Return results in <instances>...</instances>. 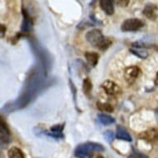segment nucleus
Masks as SVG:
<instances>
[{
	"mask_svg": "<svg viewBox=\"0 0 158 158\" xmlns=\"http://www.w3.org/2000/svg\"><path fill=\"white\" fill-rule=\"evenodd\" d=\"M129 52L133 54L136 56L139 57L141 59H146L148 56V53L144 50H142L141 48H130Z\"/></svg>",
	"mask_w": 158,
	"mask_h": 158,
	"instance_id": "16",
	"label": "nucleus"
},
{
	"mask_svg": "<svg viewBox=\"0 0 158 158\" xmlns=\"http://www.w3.org/2000/svg\"><path fill=\"white\" fill-rule=\"evenodd\" d=\"M101 87L108 95H118L122 93V89L119 85H118L116 83H114L112 81H105L101 85Z\"/></svg>",
	"mask_w": 158,
	"mask_h": 158,
	"instance_id": "5",
	"label": "nucleus"
},
{
	"mask_svg": "<svg viewBox=\"0 0 158 158\" xmlns=\"http://www.w3.org/2000/svg\"><path fill=\"white\" fill-rule=\"evenodd\" d=\"M130 0H116V3L121 8H126L129 4Z\"/></svg>",
	"mask_w": 158,
	"mask_h": 158,
	"instance_id": "21",
	"label": "nucleus"
},
{
	"mask_svg": "<svg viewBox=\"0 0 158 158\" xmlns=\"http://www.w3.org/2000/svg\"><path fill=\"white\" fill-rule=\"evenodd\" d=\"M0 134H1V144H2V146L8 145L11 141L10 132H9L5 123L3 121V119H1Z\"/></svg>",
	"mask_w": 158,
	"mask_h": 158,
	"instance_id": "9",
	"label": "nucleus"
},
{
	"mask_svg": "<svg viewBox=\"0 0 158 158\" xmlns=\"http://www.w3.org/2000/svg\"><path fill=\"white\" fill-rule=\"evenodd\" d=\"M155 85H158V72L156 73V79H155Z\"/></svg>",
	"mask_w": 158,
	"mask_h": 158,
	"instance_id": "24",
	"label": "nucleus"
},
{
	"mask_svg": "<svg viewBox=\"0 0 158 158\" xmlns=\"http://www.w3.org/2000/svg\"><path fill=\"white\" fill-rule=\"evenodd\" d=\"M92 90V82L89 78L85 79L83 81V91L86 95L89 96Z\"/></svg>",
	"mask_w": 158,
	"mask_h": 158,
	"instance_id": "18",
	"label": "nucleus"
},
{
	"mask_svg": "<svg viewBox=\"0 0 158 158\" xmlns=\"http://www.w3.org/2000/svg\"><path fill=\"white\" fill-rule=\"evenodd\" d=\"M104 148L101 144L93 142L80 144L75 150V156L77 158H92L94 152H103Z\"/></svg>",
	"mask_w": 158,
	"mask_h": 158,
	"instance_id": "2",
	"label": "nucleus"
},
{
	"mask_svg": "<svg viewBox=\"0 0 158 158\" xmlns=\"http://www.w3.org/2000/svg\"><path fill=\"white\" fill-rule=\"evenodd\" d=\"M104 137H105V139H106L107 142L109 143H113L114 140V137H115L114 133L113 132V131H111V130H107V131H105L104 133Z\"/></svg>",
	"mask_w": 158,
	"mask_h": 158,
	"instance_id": "19",
	"label": "nucleus"
},
{
	"mask_svg": "<svg viewBox=\"0 0 158 158\" xmlns=\"http://www.w3.org/2000/svg\"><path fill=\"white\" fill-rule=\"evenodd\" d=\"M64 127H65V123L63 124H56L52 126L50 130L48 131H46L44 132L45 134L49 136V137H52L53 138H56V139H61L64 137V135H63V129H64Z\"/></svg>",
	"mask_w": 158,
	"mask_h": 158,
	"instance_id": "7",
	"label": "nucleus"
},
{
	"mask_svg": "<svg viewBox=\"0 0 158 158\" xmlns=\"http://www.w3.org/2000/svg\"><path fill=\"white\" fill-rule=\"evenodd\" d=\"M23 26H22V29L24 31H28L31 30V18L29 16L28 13L27 12V10H23Z\"/></svg>",
	"mask_w": 158,
	"mask_h": 158,
	"instance_id": "14",
	"label": "nucleus"
},
{
	"mask_svg": "<svg viewBox=\"0 0 158 158\" xmlns=\"http://www.w3.org/2000/svg\"><path fill=\"white\" fill-rule=\"evenodd\" d=\"M85 38L89 44L101 51H104L109 48L112 43L109 39L103 35L99 29H92L88 31L85 35Z\"/></svg>",
	"mask_w": 158,
	"mask_h": 158,
	"instance_id": "1",
	"label": "nucleus"
},
{
	"mask_svg": "<svg viewBox=\"0 0 158 158\" xmlns=\"http://www.w3.org/2000/svg\"><path fill=\"white\" fill-rule=\"evenodd\" d=\"M98 119L103 125H111L115 123V119L114 117L106 114H98Z\"/></svg>",
	"mask_w": 158,
	"mask_h": 158,
	"instance_id": "13",
	"label": "nucleus"
},
{
	"mask_svg": "<svg viewBox=\"0 0 158 158\" xmlns=\"http://www.w3.org/2000/svg\"><path fill=\"white\" fill-rule=\"evenodd\" d=\"M96 158H104V156H101V155H98V156H97V157Z\"/></svg>",
	"mask_w": 158,
	"mask_h": 158,
	"instance_id": "25",
	"label": "nucleus"
},
{
	"mask_svg": "<svg viewBox=\"0 0 158 158\" xmlns=\"http://www.w3.org/2000/svg\"><path fill=\"white\" fill-rule=\"evenodd\" d=\"M8 158H26L23 152L20 148L13 147L8 150Z\"/></svg>",
	"mask_w": 158,
	"mask_h": 158,
	"instance_id": "15",
	"label": "nucleus"
},
{
	"mask_svg": "<svg viewBox=\"0 0 158 158\" xmlns=\"http://www.w3.org/2000/svg\"><path fill=\"white\" fill-rule=\"evenodd\" d=\"M128 158H149L147 155L143 154V153L138 152V151L135 150L134 148L132 149V152L131 155L128 156Z\"/></svg>",
	"mask_w": 158,
	"mask_h": 158,
	"instance_id": "20",
	"label": "nucleus"
},
{
	"mask_svg": "<svg viewBox=\"0 0 158 158\" xmlns=\"http://www.w3.org/2000/svg\"><path fill=\"white\" fill-rule=\"evenodd\" d=\"M6 31V28H5V27L3 26V25H2L1 26V36L3 37V35H4V32H5Z\"/></svg>",
	"mask_w": 158,
	"mask_h": 158,
	"instance_id": "22",
	"label": "nucleus"
},
{
	"mask_svg": "<svg viewBox=\"0 0 158 158\" xmlns=\"http://www.w3.org/2000/svg\"><path fill=\"white\" fill-rule=\"evenodd\" d=\"M116 137L118 139L126 142H132V138L127 130L121 125H118L116 128Z\"/></svg>",
	"mask_w": 158,
	"mask_h": 158,
	"instance_id": "10",
	"label": "nucleus"
},
{
	"mask_svg": "<svg viewBox=\"0 0 158 158\" xmlns=\"http://www.w3.org/2000/svg\"><path fill=\"white\" fill-rule=\"evenodd\" d=\"M138 137L141 140L146 141L148 143H152L158 140V128H150V129L147 130L145 132H141L140 134L138 135Z\"/></svg>",
	"mask_w": 158,
	"mask_h": 158,
	"instance_id": "6",
	"label": "nucleus"
},
{
	"mask_svg": "<svg viewBox=\"0 0 158 158\" xmlns=\"http://www.w3.org/2000/svg\"><path fill=\"white\" fill-rule=\"evenodd\" d=\"M144 26L143 23L141 19L138 18H128L126 19L121 25V30L123 31H136L141 29Z\"/></svg>",
	"mask_w": 158,
	"mask_h": 158,
	"instance_id": "3",
	"label": "nucleus"
},
{
	"mask_svg": "<svg viewBox=\"0 0 158 158\" xmlns=\"http://www.w3.org/2000/svg\"><path fill=\"white\" fill-rule=\"evenodd\" d=\"M97 108L98 110L101 112H106V113H112L114 111V107L111 104L108 103H101V102H97Z\"/></svg>",
	"mask_w": 158,
	"mask_h": 158,
	"instance_id": "17",
	"label": "nucleus"
},
{
	"mask_svg": "<svg viewBox=\"0 0 158 158\" xmlns=\"http://www.w3.org/2000/svg\"><path fill=\"white\" fill-rule=\"evenodd\" d=\"M85 57L87 62L91 65L94 67L98 61V55L96 52H87L85 53Z\"/></svg>",
	"mask_w": 158,
	"mask_h": 158,
	"instance_id": "12",
	"label": "nucleus"
},
{
	"mask_svg": "<svg viewBox=\"0 0 158 158\" xmlns=\"http://www.w3.org/2000/svg\"><path fill=\"white\" fill-rule=\"evenodd\" d=\"M155 115H156V122H157V123H158V108L157 109H156Z\"/></svg>",
	"mask_w": 158,
	"mask_h": 158,
	"instance_id": "23",
	"label": "nucleus"
},
{
	"mask_svg": "<svg viewBox=\"0 0 158 158\" xmlns=\"http://www.w3.org/2000/svg\"><path fill=\"white\" fill-rule=\"evenodd\" d=\"M114 1L115 0H100V8L107 15H113L114 13Z\"/></svg>",
	"mask_w": 158,
	"mask_h": 158,
	"instance_id": "11",
	"label": "nucleus"
},
{
	"mask_svg": "<svg viewBox=\"0 0 158 158\" xmlns=\"http://www.w3.org/2000/svg\"><path fill=\"white\" fill-rule=\"evenodd\" d=\"M140 68L137 67L136 65H132V66H128L124 70V79L125 81H127L128 85H132L134 83V81L137 80V78L139 77L141 75Z\"/></svg>",
	"mask_w": 158,
	"mask_h": 158,
	"instance_id": "4",
	"label": "nucleus"
},
{
	"mask_svg": "<svg viewBox=\"0 0 158 158\" xmlns=\"http://www.w3.org/2000/svg\"><path fill=\"white\" fill-rule=\"evenodd\" d=\"M143 15H145L148 19L152 21H155L158 17V8L157 6L153 3H148L144 7L143 11Z\"/></svg>",
	"mask_w": 158,
	"mask_h": 158,
	"instance_id": "8",
	"label": "nucleus"
}]
</instances>
